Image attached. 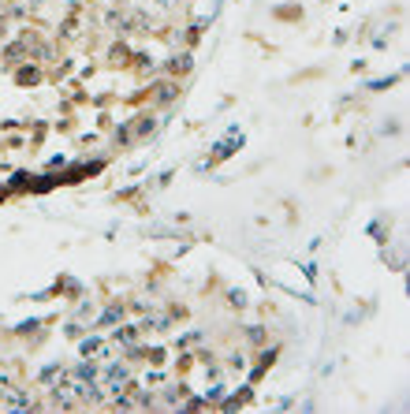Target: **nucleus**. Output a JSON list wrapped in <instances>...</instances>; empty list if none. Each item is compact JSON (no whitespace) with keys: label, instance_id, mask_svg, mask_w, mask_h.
Segmentation results:
<instances>
[{"label":"nucleus","instance_id":"nucleus-5","mask_svg":"<svg viewBox=\"0 0 410 414\" xmlns=\"http://www.w3.org/2000/svg\"><path fill=\"white\" fill-rule=\"evenodd\" d=\"M157 97H160V101H172V97H176V86H160Z\"/></svg>","mask_w":410,"mask_h":414},{"label":"nucleus","instance_id":"nucleus-2","mask_svg":"<svg viewBox=\"0 0 410 414\" xmlns=\"http://www.w3.org/2000/svg\"><path fill=\"white\" fill-rule=\"evenodd\" d=\"M134 339H138V336H134V329H119V332H116V343H127V347H134Z\"/></svg>","mask_w":410,"mask_h":414},{"label":"nucleus","instance_id":"nucleus-1","mask_svg":"<svg viewBox=\"0 0 410 414\" xmlns=\"http://www.w3.org/2000/svg\"><path fill=\"white\" fill-rule=\"evenodd\" d=\"M75 377H78V380H86V384H90V380H93V377H97V366H90V362H82V366H78V370H75Z\"/></svg>","mask_w":410,"mask_h":414},{"label":"nucleus","instance_id":"nucleus-3","mask_svg":"<svg viewBox=\"0 0 410 414\" xmlns=\"http://www.w3.org/2000/svg\"><path fill=\"white\" fill-rule=\"evenodd\" d=\"M119 313H123V306H112V310L105 313V317H101V325H112V321H116V317H119Z\"/></svg>","mask_w":410,"mask_h":414},{"label":"nucleus","instance_id":"nucleus-6","mask_svg":"<svg viewBox=\"0 0 410 414\" xmlns=\"http://www.w3.org/2000/svg\"><path fill=\"white\" fill-rule=\"evenodd\" d=\"M93 351H101V339H86L82 343V355H93Z\"/></svg>","mask_w":410,"mask_h":414},{"label":"nucleus","instance_id":"nucleus-4","mask_svg":"<svg viewBox=\"0 0 410 414\" xmlns=\"http://www.w3.org/2000/svg\"><path fill=\"white\" fill-rule=\"evenodd\" d=\"M186 68H190V56H176L172 60V71H186Z\"/></svg>","mask_w":410,"mask_h":414}]
</instances>
